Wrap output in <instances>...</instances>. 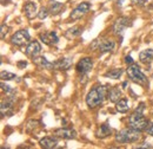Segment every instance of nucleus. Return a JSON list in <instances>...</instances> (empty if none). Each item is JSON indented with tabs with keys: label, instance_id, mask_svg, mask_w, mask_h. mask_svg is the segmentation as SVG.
I'll return each instance as SVG.
<instances>
[{
	"label": "nucleus",
	"instance_id": "obj_1",
	"mask_svg": "<svg viewBox=\"0 0 153 149\" xmlns=\"http://www.w3.org/2000/svg\"><path fill=\"white\" fill-rule=\"evenodd\" d=\"M108 93V90L106 87H94L86 96V104L88 108H96L99 104L102 103L105 96Z\"/></svg>",
	"mask_w": 153,
	"mask_h": 149
},
{
	"label": "nucleus",
	"instance_id": "obj_2",
	"mask_svg": "<svg viewBox=\"0 0 153 149\" xmlns=\"http://www.w3.org/2000/svg\"><path fill=\"white\" fill-rule=\"evenodd\" d=\"M143 110H144V103H141L139 105L138 109H135V111L128 118V124L131 128H133L135 130L143 131L147 128L149 121L145 118V116L143 115Z\"/></svg>",
	"mask_w": 153,
	"mask_h": 149
},
{
	"label": "nucleus",
	"instance_id": "obj_3",
	"mask_svg": "<svg viewBox=\"0 0 153 149\" xmlns=\"http://www.w3.org/2000/svg\"><path fill=\"white\" fill-rule=\"evenodd\" d=\"M140 138V131L133 128H126L115 135V141L119 143H133Z\"/></svg>",
	"mask_w": 153,
	"mask_h": 149
},
{
	"label": "nucleus",
	"instance_id": "obj_4",
	"mask_svg": "<svg viewBox=\"0 0 153 149\" xmlns=\"http://www.w3.org/2000/svg\"><path fill=\"white\" fill-rule=\"evenodd\" d=\"M127 74L130 77V79L137 83V84H145L147 82V78L146 76L143 74V71L140 70V68L137 65V64H130L128 68H127Z\"/></svg>",
	"mask_w": 153,
	"mask_h": 149
},
{
	"label": "nucleus",
	"instance_id": "obj_5",
	"mask_svg": "<svg viewBox=\"0 0 153 149\" xmlns=\"http://www.w3.org/2000/svg\"><path fill=\"white\" fill-rule=\"evenodd\" d=\"M115 43L111 39H102V38H98L96 39L92 45H91V49L93 50H99L101 53H105V52H111L114 50Z\"/></svg>",
	"mask_w": 153,
	"mask_h": 149
},
{
	"label": "nucleus",
	"instance_id": "obj_6",
	"mask_svg": "<svg viewBox=\"0 0 153 149\" xmlns=\"http://www.w3.org/2000/svg\"><path fill=\"white\" fill-rule=\"evenodd\" d=\"M30 39H31V36H30V33H28L27 30H19V31H17V32L12 36L11 41H12L13 45L22 46V45H25L26 43H28Z\"/></svg>",
	"mask_w": 153,
	"mask_h": 149
},
{
	"label": "nucleus",
	"instance_id": "obj_7",
	"mask_svg": "<svg viewBox=\"0 0 153 149\" xmlns=\"http://www.w3.org/2000/svg\"><path fill=\"white\" fill-rule=\"evenodd\" d=\"M16 101H17V98L13 95H11V96L6 97V99H2L1 101V108H0L1 116H10V115H12V112H13V105H14Z\"/></svg>",
	"mask_w": 153,
	"mask_h": 149
},
{
	"label": "nucleus",
	"instance_id": "obj_8",
	"mask_svg": "<svg viewBox=\"0 0 153 149\" xmlns=\"http://www.w3.org/2000/svg\"><path fill=\"white\" fill-rule=\"evenodd\" d=\"M90 8H91V4H90V2H87V1L81 2V4H79L76 8H74V10L71 12L70 18L72 19V20L80 19L81 17H84V16H85V14H86V13L90 11Z\"/></svg>",
	"mask_w": 153,
	"mask_h": 149
},
{
	"label": "nucleus",
	"instance_id": "obj_9",
	"mask_svg": "<svg viewBox=\"0 0 153 149\" xmlns=\"http://www.w3.org/2000/svg\"><path fill=\"white\" fill-rule=\"evenodd\" d=\"M93 68V60L90 57H85L76 64V71L81 74H87Z\"/></svg>",
	"mask_w": 153,
	"mask_h": 149
},
{
	"label": "nucleus",
	"instance_id": "obj_10",
	"mask_svg": "<svg viewBox=\"0 0 153 149\" xmlns=\"http://www.w3.org/2000/svg\"><path fill=\"white\" fill-rule=\"evenodd\" d=\"M131 25H132V23H131V20L128 18H126V17L118 18L115 20L114 25H113V31H114L115 35H120V33H123V31L126 27H128Z\"/></svg>",
	"mask_w": 153,
	"mask_h": 149
},
{
	"label": "nucleus",
	"instance_id": "obj_11",
	"mask_svg": "<svg viewBox=\"0 0 153 149\" xmlns=\"http://www.w3.org/2000/svg\"><path fill=\"white\" fill-rule=\"evenodd\" d=\"M40 39L42 40V43H45L46 45H56L59 41V38L58 35L54 31H50V32H44V33H40Z\"/></svg>",
	"mask_w": 153,
	"mask_h": 149
},
{
	"label": "nucleus",
	"instance_id": "obj_12",
	"mask_svg": "<svg viewBox=\"0 0 153 149\" xmlns=\"http://www.w3.org/2000/svg\"><path fill=\"white\" fill-rule=\"evenodd\" d=\"M40 51H41V45H40V43H39L38 40H32V41L26 46V50H25L26 55L32 57V58L39 56Z\"/></svg>",
	"mask_w": 153,
	"mask_h": 149
},
{
	"label": "nucleus",
	"instance_id": "obj_13",
	"mask_svg": "<svg viewBox=\"0 0 153 149\" xmlns=\"http://www.w3.org/2000/svg\"><path fill=\"white\" fill-rule=\"evenodd\" d=\"M54 136L57 137H60V138H76V132L73 129L71 128H60V129H57L54 130Z\"/></svg>",
	"mask_w": 153,
	"mask_h": 149
},
{
	"label": "nucleus",
	"instance_id": "obj_14",
	"mask_svg": "<svg viewBox=\"0 0 153 149\" xmlns=\"http://www.w3.org/2000/svg\"><path fill=\"white\" fill-rule=\"evenodd\" d=\"M72 66V58L68 57H64V58H59L58 60L54 62V69L56 70H62L66 71Z\"/></svg>",
	"mask_w": 153,
	"mask_h": 149
},
{
	"label": "nucleus",
	"instance_id": "obj_15",
	"mask_svg": "<svg viewBox=\"0 0 153 149\" xmlns=\"http://www.w3.org/2000/svg\"><path fill=\"white\" fill-rule=\"evenodd\" d=\"M24 12L26 14V17L28 19H33L37 14V4L34 1H27L24 6Z\"/></svg>",
	"mask_w": 153,
	"mask_h": 149
},
{
	"label": "nucleus",
	"instance_id": "obj_16",
	"mask_svg": "<svg viewBox=\"0 0 153 149\" xmlns=\"http://www.w3.org/2000/svg\"><path fill=\"white\" fill-rule=\"evenodd\" d=\"M39 144L41 148H45V149H52V148H56L58 146V140H57V136L56 137H50V136H46L44 138H41L39 141Z\"/></svg>",
	"mask_w": 153,
	"mask_h": 149
},
{
	"label": "nucleus",
	"instance_id": "obj_17",
	"mask_svg": "<svg viewBox=\"0 0 153 149\" xmlns=\"http://www.w3.org/2000/svg\"><path fill=\"white\" fill-rule=\"evenodd\" d=\"M33 62H34L36 65H38L39 68H41V69H47V70L54 69V63L48 62L45 57H41V56L34 57V58H33Z\"/></svg>",
	"mask_w": 153,
	"mask_h": 149
},
{
	"label": "nucleus",
	"instance_id": "obj_18",
	"mask_svg": "<svg viewBox=\"0 0 153 149\" xmlns=\"http://www.w3.org/2000/svg\"><path fill=\"white\" fill-rule=\"evenodd\" d=\"M139 59L144 64H150L153 59V50L152 49H147V50L141 51L139 53Z\"/></svg>",
	"mask_w": 153,
	"mask_h": 149
},
{
	"label": "nucleus",
	"instance_id": "obj_19",
	"mask_svg": "<svg viewBox=\"0 0 153 149\" xmlns=\"http://www.w3.org/2000/svg\"><path fill=\"white\" fill-rule=\"evenodd\" d=\"M111 132H112L111 127L105 123V124H101L100 128L97 130V137H98V138H105V137L110 136Z\"/></svg>",
	"mask_w": 153,
	"mask_h": 149
},
{
	"label": "nucleus",
	"instance_id": "obj_20",
	"mask_svg": "<svg viewBox=\"0 0 153 149\" xmlns=\"http://www.w3.org/2000/svg\"><path fill=\"white\" fill-rule=\"evenodd\" d=\"M107 97H108V99H110L112 103H117V102L121 98V91L119 90L118 87H114V88H112L111 90H108Z\"/></svg>",
	"mask_w": 153,
	"mask_h": 149
},
{
	"label": "nucleus",
	"instance_id": "obj_21",
	"mask_svg": "<svg viewBox=\"0 0 153 149\" xmlns=\"http://www.w3.org/2000/svg\"><path fill=\"white\" fill-rule=\"evenodd\" d=\"M115 109L117 111L121 112V114H125V112L128 111L130 107H128V102L126 98H120L117 103H115Z\"/></svg>",
	"mask_w": 153,
	"mask_h": 149
},
{
	"label": "nucleus",
	"instance_id": "obj_22",
	"mask_svg": "<svg viewBox=\"0 0 153 149\" xmlns=\"http://www.w3.org/2000/svg\"><path fill=\"white\" fill-rule=\"evenodd\" d=\"M62 8H64V5H62L61 2H56V1H53V2L51 4V6L48 7V11H50V14L57 16V14H59V13L61 12Z\"/></svg>",
	"mask_w": 153,
	"mask_h": 149
},
{
	"label": "nucleus",
	"instance_id": "obj_23",
	"mask_svg": "<svg viewBox=\"0 0 153 149\" xmlns=\"http://www.w3.org/2000/svg\"><path fill=\"white\" fill-rule=\"evenodd\" d=\"M123 74V69H112L105 74V77L112 78V79H118Z\"/></svg>",
	"mask_w": 153,
	"mask_h": 149
},
{
	"label": "nucleus",
	"instance_id": "obj_24",
	"mask_svg": "<svg viewBox=\"0 0 153 149\" xmlns=\"http://www.w3.org/2000/svg\"><path fill=\"white\" fill-rule=\"evenodd\" d=\"M80 33H81V27H80V26H74V27L67 30L66 36H67V37H76V36H79Z\"/></svg>",
	"mask_w": 153,
	"mask_h": 149
},
{
	"label": "nucleus",
	"instance_id": "obj_25",
	"mask_svg": "<svg viewBox=\"0 0 153 149\" xmlns=\"http://www.w3.org/2000/svg\"><path fill=\"white\" fill-rule=\"evenodd\" d=\"M18 78L14 74H11L8 71H1V79L2 81H12V79H16Z\"/></svg>",
	"mask_w": 153,
	"mask_h": 149
},
{
	"label": "nucleus",
	"instance_id": "obj_26",
	"mask_svg": "<svg viewBox=\"0 0 153 149\" xmlns=\"http://www.w3.org/2000/svg\"><path fill=\"white\" fill-rule=\"evenodd\" d=\"M50 14V11H48V8H46V7H41V10H40V12L38 13V17L40 19H45L47 16Z\"/></svg>",
	"mask_w": 153,
	"mask_h": 149
},
{
	"label": "nucleus",
	"instance_id": "obj_27",
	"mask_svg": "<svg viewBox=\"0 0 153 149\" xmlns=\"http://www.w3.org/2000/svg\"><path fill=\"white\" fill-rule=\"evenodd\" d=\"M1 89H2V91H5V93H14V90L10 87V85H6L4 82H1Z\"/></svg>",
	"mask_w": 153,
	"mask_h": 149
},
{
	"label": "nucleus",
	"instance_id": "obj_28",
	"mask_svg": "<svg viewBox=\"0 0 153 149\" xmlns=\"http://www.w3.org/2000/svg\"><path fill=\"white\" fill-rule=\"evenodd\" d=\"M7 31H8V26L6 24H2L1 25V33H0V38L1 39H5V36H6Z\"/></svg>",
	"mask_w": 153,
	"mask_h": 149
},
{
	"label": "nucleus",
	"instance_id": "obj_29",
	"mask_svg": "<svg viewBox=\"0 0 153 149\" xmlns=\"http://www.w3.org/2000/svg\"><path fill=\"white\" fill-rule=\"evenodd\" d=\"M131 1H132V4L137 5V6H144L147 0H131Z\"/></svg>",
	"mask_w": 153,
	"mask_h": 149
},
{
	"label": "nucleus",
	"instance_id": "obj_30",
	"mask_svg": "<svg viewBox=\"0 0 153 149\" xmlns=\"http://www.w3.org/2000/svg\"><path fill=\"white\" fill-rule=\"evenodd\" d=\"M146 131H147L149 135L153 136V122L149 123V126H147V128H146Z\"/></svg>",
	"mask_w": 153,
	"mask_h": 149
},
{
	"label": "nucleus",
	"instance_id": "obj_31",
	"mask_svg": "<svg viewBox=\"0 0 153 149\" xmlns=\"http://www.w3.org/2000/svg\"><path fill=\"white\" fill-rule=\"evenodd\" d=\"M125 62H126V64H132V63H133V59H132V57L131 56H126Z\"/></svg>",
	"mask_w": 153,
	"mask_h": 149
},
{
	"label": "nucleus",
	"instance_id": "obj_32",
	"mask_svg": "<svg viewBox=\"0 0 153 149\" xmlns=\"http://www.w3.org/2000/svg\"><path fill=\"white\" fill-rule=\"evenodd\" d=\"M138 148L139 149H141V148H152L150 144H147V143H144L143 146H138Z\"/></svg>",
	"mask_w": 153,
	"mask_h": 149
},
{
	"label": "nucleus",
	"instance_id": "obj_33",
	"mask_svg": "<svg viewBox=\"0 0 153 149\" xmlns=\"http://www.w3.org/2000/svg\"><path fill=\"white\" fill-rule=\"evenodd\" d=\"M26 65H27L26 62H19V63H18V66H20V68H21V66H26Z\"/></svg>",
	"mask_w": 153,
	"mask_h": 149
},
{
	"label": "nucleus",
	"instance_id": "obj_34",
	"mask_svg": "<svg viewBox=\"0 0 153 149\" xmlns=\"http://www.w3.org/2000/svg\"><path fill=\"white\" fill-rule=\"evenodd\" d=\"M152 116H153V110H152Z\"/></svg>",
	"mask_w": 153,
	"mask_h": 149
}]
</instances>
